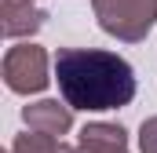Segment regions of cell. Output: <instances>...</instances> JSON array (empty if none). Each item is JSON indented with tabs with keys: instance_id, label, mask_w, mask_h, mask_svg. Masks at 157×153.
Segmentation results:
<instances>
[{
	"instance_id": "3957f363",
	"label": "cell",
	"mask_w": 157,
	"mask_h": 153,
	"mask_svg": "<svg viewBox=\"0 0 157 153\" xmlns=\"http://www.w3.org/2000/svg\"><path fill=\"white\" fill-rule=\"evenodd\" d=\"M44 51L33 44H22V47H11L7 58H4V76H7V88L11 91H40L48 84V69H44Z\"/></svg>"
},
{
	"instance_id": "7a4b0ae2",
	"label": "cell",
	"mask_w": 157,
	"mask_h": 153,
	"mask_svg": "<svg viewBox=\"0 0 157 153\" xmlns=\"http://www.w3.org/2000/svg\"><path fill=\"white\" fill-rule=\"evenodd\" d=\"M99 26L121 40H143L157 18V0H95Z\"/></svg>"
},
{
	"instance_id": "6da1fadb",
	"label": "cell",
	"mask_w": 157,
	"mask_h": 153,
	"mask_svg": "<svg viewBox=\"0 0 157 153\" xmlns=\"http://www.w3.org/2000/svg\"><path fill=\"white\" fill-rule=\"evenodd\" d=\"M55 80L70 110H117L135 99V73L113 51L62 47L55 55Z\"/></svg>"
},
{
	"instance_id": "9c48e42d",
	"label": "cell",
	"mask_w": 157,
	"mask_h": 153,
	"mask_svg": "<svg viewBox=\"0 0 157 153\" xmlns=\"http://www.w3.org/2000/svg\"><path fill=\"white\" fill-rule=\"evenodd\" d=\"M80 153H124V150H84L80 146Z\"/></svg>"
},
{
	"instance_id": "ba28073f",
	"label": "cell",
	"mask_w": 157,
	"mask_h": 153,
	"mask_svg": "<svg viewBox=\"0 0 157 153\" xmlns=\"http://www.w3.org/2000/svg\"><path fill=\"white\" fill-rule=\"evenodd\" d=\"M139 146H143V153H157V117L143 124V135H139Z\"/></svg>"
},
{
	"instance_id": "5b68a950",
	"label": "cell",
	"mask_w": 157,
	"mask_h": 153,
	"mask_svg": "<svg viewBox=\"0 0 157 153\" xmlns=\"http://www.w3.org/2000/svg\"><path fill=\"white\" fill-rule=\"evenodd\" d=\"M40 15L37 7H29L26 0H7L4 4V33L7 37H22V33H33L40 26Z\"/></svg>"
},
{
	"instance_id": "8992f818",
	"label": "cell",
	"mask_w": 157,
	"mask_h": 153,
	"mask_svg": "<svg viewBox=\"0 0 157 153\" xmlns=\"http://www.w3.org/2000/svg\"><path fill=\"white\" fill-rule=\"evenodd\" d=\"M80 146L84 150H124V131L113 124H88L80 131Z\"/></svg>"
},
{
	"instance_id": "277c9868",
	"label": "cell",
	"mask_w": 157,
	"mask_h": 153,
	"mask_svg": "<svg viewBox=\"0 0 157 153\" xmlns=\"http://www.w3.org/2000/svg\"><path fill=\"white\" fill-rule=\"evenodd\" d=\"M26 124L37 131V135H51L59 139L62 131H70V110L59 106V102H37V106H26Z\"/></svg>"
},
{
	"instance_id": "52a82bcc",
	"label": "cell",
	"mask_w": 157,
	"mask_h": 153,
	"mask_svg": "<svg viewBox=\"0 0 157 153\" xmlns=\"http://www.w3.org/2000/svg\"><path fill=\"white\" fill-rule=\"evenodd\" d=\"M11 153H70L59 139H51V135H22L18 142H15V150Z\"/></svg>"
},
{
	"instance_id": "30bf717a",
	"label": "cell",
	"mask_w": 157,
	"mask_h": 153,
	"mask_svg": "<svg viewBox=\"0 0 157 153\" xmlns=\"http://www.w3.org/2000/svg\"><path fill=\"white\" fill-rule=\"evenodd\" d=\"M26 4H29V0H26Z\"/></svg>"
}]
</instances>
